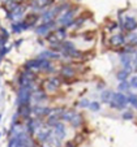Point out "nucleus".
<instances>
[{
    "label": "nucleus",
    "instance_id": "obj_13",
    "mask_svg": "<svg viewBox=\"0 0 137 147\" xmlns=\"http://www.w3.org/2000/svg\"><path fill=\"white\" fill-rule=\"evenodd\" d=\"M78 106H81V107H84L85 108V107H89L90 104H89V102H87V99H85V100H82L81 103H78Z\"/></svg>",
    "mask_w": 137,
    "mask_h": 147
},
{
    "label": "nucleus",
    "instance_id": "obj_19",
    "mask_svg": "<svg viewBox=\"0 0 137 147\" xmlns=\"http://www.w3.org/2000/svg\"><path fill=\"white\" fill-rule=\"evenodd\" d=\"M56 1H58V0H56Z\"/></svg>",
    "mask_w": 137,
    "mask_h": 147
},
{
    "label": "nucleus",
    "instance_id": "obj_12",
    "mask_svg": "<svg viewBox=\"0 0 137 147\" xmlns=\"http://www.w3.org/2000/svg\"><path fill=\"white\" fill-rule=\"evenodd\" d=\"M127 76H128V70H125V72H120V73H119V74H117V77H119L121 81H123L124 78L127 77Z\"/></svg>",
    "mask_w": 137,
    "mask_h": 147
},
{
    "label": "nucleus",
    "instance_id": "obj_10",
    "mask_svg": "<svg viewBox=\"0 0 137 147\" xmlns=\"http://www.w3.org/2000/svg\"><path fill=\"white\" fill-rule=\"evenodd\" d=\"M123 42H124V39H123L121 35H115V36L111 38V45L112 46H120V45H123Z\"/></svg>",
    "mask_w": 137,
    "mask_h": 147
},
{
    "label": "nucleus",
    "instance_id": "obj_8",
    "mask_svg": "<svg viewBox=\"0 0 137 147\" xmlns=\"http://www.w3.org/2000/svg\"><path fill=\"white\" fill-rule=\"evenodd\" d=\"M76 113H77V112L72 111V109H69V111H65V112H63L62 119L64 120V121H71V120H72L73 117L76 116Z\"/></svg>",
    "mask_w": 137,
    "mask_h": 147
},
{
    "label": "nucleus",
    "instance_id": "obj_1",
    "mask_svg": "<svg viewBox=\"0 0 137 147\" xmlns=\"http://www.w3.org/2000/svg\"><path fill=\"white\" fill-rule=\"evenodd\" d=\"M60 85H62V80L58 77H54L47 81V83H46V90L50 92H54L60 87Z\"/></svg>",
    "mask_w": 137,
    "mask_h": 147
},
{
    "label": "nucleus",
    "instance_id": "obj_3",
    "mask_svg": "<svg viewBox=\"0 0 137 147\" xmlns=\"http://www.w3.org/2000/svg\"><path fill=\"white\" fill-rule=\"evenodd\" d=\"M54 129H55V136H56L58 139H63L65 137V131H64V126H63V124L58 122V124L54 126Z\"/></svg>",
    "mask_w": 137,
    "mask_h": 147
},
{
    "label": "nucleus",
    "instance_id": "obj_5",
    "mask_svg": "<svg viewBox=\"0 0 137 147\" xmlns=\"http://www.w3.org/2000/svg\"><path fill=\"white\" fill-rule=\"evenodd\" d=\"M82 121H84V119H82V116L80 113H76V116L73 117L72 120H71V124H72L73 128H80L82 125Z\"/></svg>",
    "mask_w": 137,
    "mask_h": 147
},
{
    "label": "nucleus",
    "instance_id": "obj_2",
    "mask_svg": "<svg viewBox=\"0 0 137 147\" xmlns=\"http://www.w3.org/2000/svg\"><path fill=\"white\" fill-rule=\"evenodd\" d=\"M75 74H76V69H73V68H71V67H64L60 70V76H62L63 78H65V80L73 78Z\"/></svg>",
    "mask_w": 137,
    "mask_h": 147
},
{
    "label": "nucleus",
    "instance_id": "obj_17",
    "mask_svg": "<svg viewBox=\"0 0 137 147\" xmlns=\"http://www.w3.org/2000/svg\"><path fill=\"white\" fill-rule=\"evenodd\" d=\"M0 119H1V115H0Z\"/></svg>",
    "mask_w": 137,
    "mask_h": 147
},
{
    "label": "nucleus",
    "instance_id": "obj_7",
    "mask_svg": "<svg viewBox=\"0 0 137 147\" xmlns=\"http://www.w3.org/2000/svg\"><path fill=\"white\" fill-rule=\"evenodd\" d=\"M50 136H51L50 130H41L38 133V136H37V138H38V141H41V142H47V139L50 138Z\"/></svg>",
    "mask_w": 137,
    "mask_h": 147
},
{
    "label": "nucleus",
    "instance_id": "obj_9",
    "mask_svg": "<svg viewBox=\"0 0 137 147\" xmlns=\"http://www.w3.org/2000/svg\"><path fill=\"white\" fill-rule=\"evenodd\" d=\"M137 28V22L134 21L133 18H127V22H125V29L129 31L134 30V29Z\"/></svg>",
    "mask_w": 137,
    "mask_h": 147
},
{
    "label": "nucleus",
    "instance_id": "obj_11",
    "mask_svg": "<svg viewBox=\"0 0 137 147\" xmlns=\"http://www.w3.org/2000/svg\"><path fill=\"white\" fill-rule=\"evenodd\" d=\"M41 56H45V59H59L60 57V55L56 53L55 51H54V52H50V51H43Z\"/></svg>",
    "mask_w": 137,
    "mask_h": 147
},
{
    "label": "nucleus",
    "instance_id": "obj_4",
    "mask_svg": "<svg viewBox=\"0 0 137 147\" xmlns=\"http://www.w3.org/2000/svg\"><path fill=\"white\" fill-rule=\"evenodd\" d=\"M39 20V16L38 14H28V16L24 18V22L26 24V25L30 28V26H34L35 25V22Z\"/></svg>",
    "mask_w": 137,
    "mask_h": 147
},
{
    "label": "nucleus",
    "instance_id": "obj_14",
    "mask_svg": "<svg viewBox=\"0 0 137 147\" xmlns=\"http://www.w3.org/2000/svg\"><path fill=\"white\" fill-rule=\"evenodd\" d=\"M90 108H92L93 111H97V109H99V104H98V103H92V104H90Z\"/></svg>",
    "mask_w": 137,
    "mask_h": 147
},
{
    "label": "nucleus",
    "instance_id": "obj_18",
    "mask_svg": "<svg viewBox=\"0 0 137 147\" xmlns=\"http://www.w3.org/2000/svg\"><path fill=\"white\" fill-rule=\"evenodd\" d=\"M0 136H1V133H0Z\"/></svg>",
    "mask_w": 137,
    "mask_h": 147
},
{
    "label": "nucleus",
    "instance_id": "obj_16",
    "mask_svg": "<svg viewBox=\"0 0 137 147\" xmlns=\"http://www.w3.org/2000/svg\"><path fill=\"white\" fill-rule=\"evenodd\" d=\"M124 119H132V113H125L124 115Z\"/></svg>",
    "mask_w": 137,
    "mask_h": 147
},
{
    "label": "nucleus",
    "instance_id": "obj_6",
    "mask_svg": "<svg viewBox=\"0 0 137 147\" xmlns=\"http://www.w3.org/2000/svg\"><path fill=\"white\" fill-rule=\"evenodd\" d=\"M55 35H56V38H58L59 40H64V39L67 38V28H65V26H63V28L56 29Z\"/></svg>",
    "mask_w": 137,
    "mask_h": 147
},
{
    "label": "nucleus",
    "instance_id": "obj_15",
    "mask_svg": "<svg viewBox=\"0 0 137 147\" xmlns=\"http://www.w3.org/2000/svg\"><path fill=\"white\" fill-rule=\"evenodd\" d=\"M110 95H111V94H110L109 91H104V92H103V95H102V98H103V100H104V102H107V100H109V96H110Z\"/></svg>",
    "mask_w": 137,
    "mask_h": 147
}]
</instances>
